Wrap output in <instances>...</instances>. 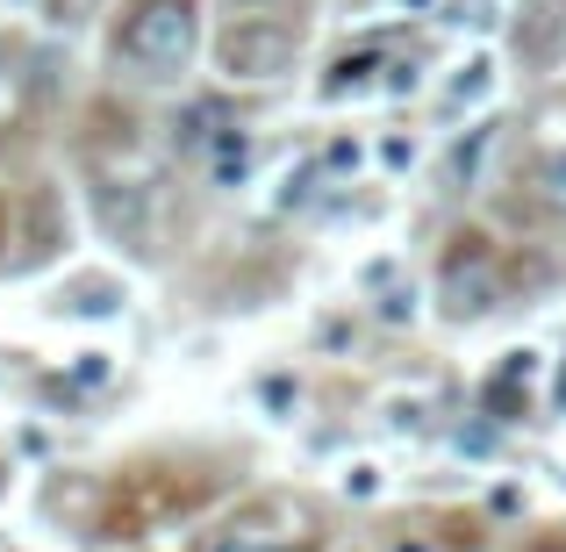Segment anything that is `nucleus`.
Masks as SVG:
<instances>
[{
    "mask_svg": "<svg viewBox=\"0 0 566 552\" xmlns=\"http://www.w3.org/2000/svg\"><path fill=\"white\" fill-rule=\"evenodd\" d=\"M538 552H559V545H538Z\"/></svg>",
    "mask_w": 566,
    "mask_h": 552,
    "instance_id": "obj_7",
    "label": "nucleus"
},
{
    "mask_svg": "<svg viewBox=\"0 0 566 552\" xmlns=\"http://www.w3.org/2000/svg\"><path fill=\"white\" fill-rule=\"evenodd\" d=\"M538 187H545V201H553V208H566V144H559V152H553V158H545V173H538Z\"/></svg>",
    "mask_w": 566,
    "mask_h": 552,
    "instance_id": "obj_5",
    "label": "nucleus"
},
{
    "mask_svg": "<svg viewBox=\"0 0 566 552\" xmlns=\"http://www.w3.org/2000/svg\"><path fill=\"white\" fill-rule=\"evenodd\" d=\"M287 65H294V29L244 22V29L222 37V72H230V80H280Z\"/></svg>",
    "mask_w": 566,
    "mask_h": 552,
    "instance_id": "obj_2",
    "label": "nucleus"
},
{
    "mask_svg": "<svg viewBox=\"0 0 566 552\" xmlns=\"http://www.w3.org/2000/svg\"><path fill=\"white\" fill-rule=\"evenodd\" d=\"M481 152H488V129H473V144L452 152V180H473V173H481Z\"/></svg>",
    "mask_w": 566,
    "mask_h": 552,
    "instance_id": "obj_6",
    "label": "nucleus"
},
{
    "mask_svg": "<svg viewBox=\"0 0 566 552\" xmlns=\"http://www.w3.org/2000/svg\"><path fill=\"white\" fill-rule=\"evenodd\" d=\"M201 552H287V545H273V539H259V531H222V539H208Z\"/></svg>",
    "mask_w": 566,
    "mask_h": 552,
    "instance_id": "obj_4",
    "label": "nucleus"
},
{
    "mask_svg": "<svg viewBox=\"0 0 566 552\" xmlns=\"http://www.w3.org/2000/svg\"><path fill=\"white\" fill-rule=\"evenodd\" d=\"M251 8H259V0H251Z\"/></svg>",
    "mask_w": 566,
    "mask_h": 552,
    "instance_id": "obj_8",
    "label": "nucleus"
},
{
    "mask_svg": "<svg viewBox=\"0 0 566 552\" xmlns=\"http://www.w3.org/2000/svg\"><path fill=\"white\" fill-rule=\"evenodd\" d=\"M488 86H495V65H488V58H473V65H459V80H452V108H467V101H481Z\"/></svg>",
    "mask_w": 566,
    "mask_h": 552,
    "instance_id": "obj_3",
    "label": "nucleus"
},
{
    "mask_svg": "<svg viewBox=\"0 0 566 552\" xmlns=\"http://www.w3.org/2000/svg\"><path fill=\"white\" fill-rule=\"evenodd\" d=\"M193 43H201L193 0H144V8L123 22V58L144 72V80H180L193 65Z\"/></svg>",
    "mask_w": 566,
    "mask_h": 552,
    "instance_id": "obj_1",
    "label": "nucleus"
}]
</instances>
